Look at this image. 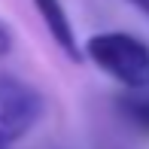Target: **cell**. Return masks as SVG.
Returning a JSON list of instances; mask_svg holds the SVG:
<instances>
[{
	"label": "cell",
	"instance_id": "cell-7",
	"mask_svg": "<svg viewBox=\"0 0 149 149\" xmlns=\"http://www.w3.org/2000/svg\"><path fill=\"white\" fill-rule=\"evenodd\" d=\"M0 149H9V143H6V140H3V137H0Z\"/></svg>",
	"mask_w": 149,
	"mask_h": 149
},
{
	"label": "cell",
	"instance_id": "cell-6",
	"mask_svg": "<svg viewBox=\"0 0 149 149\" xmlns=\"http://www.w3.org/2000/svg\"><path fill=\"white\" fill-rule=\"evenodd\" d=\"M128 3H131L137 12H143V15L149 18V0H128Z\"/></svg>",
	"mask_w": 149,
	"mask_h": 149
},
{
	"label": "cell",
	"instance_id": "cell-2",
	"mask_svg": "<svg viewBox=\"0 0 149 149\" xmlns=\"http://www.w3.org/2000/svg\"><path fill=\"white\" fill-rule=\"evenodd\" d=\"M43 94L31 82L12 73H0V137L6 143L28 137L43 119Z\"/></svg>",
	"mask_w": 149,
	"mask_h": 149
},
{
	"label": "cell",
	"instance_id": "cell-3",
	"mask_svg": "<svg viewBox=\"0 0 149 149\" xmlns=\"http://www.w3.org/2000/svg\"><path fill=\"white\" fill-rule=\"evenodd\" d=\"M31 3L37 6V12H40V18H43L46 31H49V37L55 40V46L67 55V61H76V64L85 61L82 46H79V40H76V31H73L70 18H67L64 3H61V0H31Z\"/></svg>",
	"mask_w": 149,
	"mask_h": 149
},
{
	"label": "cell",
	"instance_id": "cell-5",
	"mask_svg": "<svg viewBox=\"0 0 149 149\" xmlns=\"http://www.w3.org/2000/svg\"><path fill=\"white\" fill-rule=\"evenodd\" d=\"M12 46H15V37H12V28L0 18V61L12 52Z\"/></svg>",
	"mask_w": 149,
	"mask_h": 149
},
{
	"label": "cell",
	"instance_id": "cell-4",
	"mask_svg": "<svg viewBox=\"0 0 149 149\" xmlns=\"http://www.w3.org/2000/svg\"><path fill=\"white\" fill-rule=\"evenodd\" d=\"M146 91L149 88H125V94L116 97V110L125 119V125L143 137H149V94Z\"/></svg>",
	"mask_w": 149,
	"mask_h": 149
},
{
	"label": "cell",
	"instance_id": "cell-1",
	"mask_svg": "<svg viewBox=\"0 0 149 149\" xmlns=\"http://www.w3.org/2000/svg\"><path fill=\"white\" fill-rule=\"evenodd\" d=\"M82 55L122 88H149V46L143 40L125 31L94 33L85 40Z\"/></svg>",
	"mask_w": 149,
	"mask_h": 149
}]
</instances>
